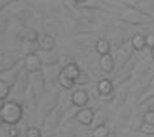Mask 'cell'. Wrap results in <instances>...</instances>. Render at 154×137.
Segmentation results:
<instances>
[{"label": "cell", "instance_id": "9c48e42d", "mask_svg": "<svg viewBox=\"0 0 154 137\" xmlns=\"http://www.w3.org/2000/svg\"><path fill=\"white\" fill-rule=\"evenodd\" d=\"M131 43H132V47L136 49V50H141L145 48V38L143 35H140V34H136V35L132 36L131 39Z\"/></svg>", "mask_w": 154, "mask_h": 137}, {"label": "cell", "instance_id": "5bb4252c", "mask_svg": "<svg viewBox=\"0 0 154 137\" xmlns=\"http://www.w3.org/2000/svg\"><path fill=\"white\" fill-rule=\"evenodd\" d=\"M92 136L93 137H108L109 136V129L105 126L101 124V126H97V127L93 128Z\"/></svg>", "mask_w": 154, "mask_h": 137}, {"label": "cell", "instance_id": "7c38bea8", "mask_svg": "<svg viewBox=\"0 0 154 137\" xmlns=\"http://www.w3.org/2000/svg\"><path fill=\"white\" fill-rule=\"evenodd\" d=\"M11 95V85L5 80L0 79V101H4Z\"/></svg>", "mask_w": 154, "mask_h": 137}, {"label": "cell", "instance_id": "52a82bcc", "mask_svg": "<svg viewBox=\"0 0 154 137\" xmlns=\"http://www.w3.org/2000/svg\"><path fill=\"white\" fill-rule=\"evenodd\" d=\"M97 89L101 95H109L113 92V83L109 79H102L97 84Z\"/></svg>", "mask_w": 154, "mask_h": 137}, {"label": "cell", "instance_id": "e0dca14e", "mask_svg": "<svg viewBox=\"0 0 154 137\" xmlns=\"http://www.w3.org/2000/svg\"><path fill=\"white\" fill-rule=\"evenodd\" d=\"M140 131L145 135H154V126L149 123H143V126L140 127Z\"/></svg>", "mask_w": 154, "mask_h": 137}, {"label": "cell", "instance_id": "4fadbf2b", "mask_svg": "<svg viewBox=\"0 0 154 137\" xmlns=\"http://www.w3.org/2000/svg\"><path fill=\"white\" fill-rule=\"evenodd\" d=\"M38 43L36 41H29V40H25L23 43V52L27 54H32L35 53V49H38Z\"/></svg>", "mask_w": 154, "mask_h": 137}, {"label": "cell", "instance_id": "6da1fadb", "mask_svg": "<svg viewBox=\"0 0 154 137\" xmlns=\"http://www.w3.org/2000/svg\"><path fill=\"white\" fill-rule=\"evenodd\" d=\"M0 114H2L5 124H8V126H16L22 119L23 110L20 104H17L14 101H9V102H4L3 108L0 109Z\"/></svg>", "mask_w": 154, "mask_h": 137}, {"label": "cell", "instance_id": "7a4b0ae2", "mask_svg": "<svg viewBox=\"0 0 154 137\" xmlns=\"http://www.w3.org/2000/svg\"><path fill=\"white\" fill-rule=\"evenodd\" d=\"M23 66L26 68V71L29 72H38L42 68V61H40L39 56L35 53L27 54L23 59Z\"/></svg>", "mask_w": 154, "mask_h": 137}, {"label": "cell", "instance_id": "8fae6325", "mask_svg": "<svg viewBox=\"0 0 154 137\" xmlns=\"http://www.w3.org/2000/svg\"><path fill=\"white\" fill-rule=\"evenodd\" d=\"M96 49L97 52L100 53L101 56H105V54H109V50H110V44L108 40H104V39H100L96 44Z\"/></svg>", "mask_w": 154, "mask_h": 137}, {"label": "cell", "instance_id": "ac0fdd59", "mask_svg": "<svg viewBox=\"0 0 154 137\" xmlns=\"http://www.w3.org/2000/svg\"><path fill=\"white\" fill-rule=\"evenodd\" d=\"M144 123H149V124H153L154 126V111L153 110H149L145 113L144 115Z\"/></svg>", "mask_w": 154, "mask_h": 137}, {"label": "cell", "instance_id": "603a6c76", "mask_svg": "<svg viewBox=\"0 0 154 137\" xmlns=\"http://www.w3.org/2000/svg\"><path fill=\"white\" fill-rule=\"evenodd\" d=\"M152 54H153V57H154V47L152 48Z\"/></svg>", "mask_w": 154, "mask_h": 137}, {"label": "cell", "instance_id": "d6986e66", "mask_svg": "<svg viewBox=\"0 0 154 137\" xmlns=\"http://www.w3.org/2000/svg\"><path fill=\"white\" fill-rule=\"evenodd\" d=\"M7 136L8 137H18V129L16 126H9L7 131Z\"/></svg>", "mask_w": 154, "mask_h": 137}, {"label": "cell", "instance_id": "277c9868", "mask_svg": "<svg viewBox=\"0 0 154 137\" xmlns=\"http://www.w3.org/2000/svg\"><path fill=\"white\" fill-rule=\"evenodd\" d=\"M38 47L42 50H51L54 48V39L48 34H42V35L38 36Z\"/></svg>", "mask_w": 154, "mask_h": 137}, {"label": "cell", "instance_id": "7402d4cb", "mask_svg": "<svg viewBox=\"0 0 154 137\" xmlns=\"http://www.w3.org/2000/svg\"><path fill=\"white\" fill-rule=\"evenodd\" d=\"M3 105H4V101H0V109L3 108Z\"/></svg>", "mask_w": 154, "mask_h": 137}, {"label": "cell", "instance_id": "ffe728a7", "mask_svg": "<svg viewBox=\"0 0 154 137\" xmlns=\"http://www.w3.org/2000/svg\"><path fill=\"white\" fill-rule=\"evenodd\" d=\"M145 44H146L148 47H150V48L154 47V32L148 34V35L145 36Z\"/></svg>", "mask_w": 154, "mask_h": 137}, {"label": "cell", "instance_id": "44dd1931", "mask_svg": "<svg viewBox=\"0 0 154 137\" xmlns=\"http://www.w3.org/2000/svg\"><path fill=\"white\" fill-rule=\"evenodd\" d=\"M3 124H4V119L2 117V114H0V126H3Z\"/></svg>", "mask_w": 154, "mask_h": 137}, {"label": "cell", "instance_id": "ba28073f", "mask_svg": "<svg viewBox=\"0 0 154 137\" xmlns=\"http://www.w3.org/2000/svg\"><path fill=\"white\" fill-rule=\"evenodd\" d=\"M62 71H63V74H65L66 76H69V78L72 79L74 82H75V79L79 78V75H80V70H79V67L76 66V63H71L70 66L63 68Z\"/></svg>", "mask_w": 154, "mask_h": 137}, {"label": "cell", "instance_id": "3957f363", "mask_svg": "<svg viewBox=\"0 0 154 137\" xmlns=\"http://www.w3.org/2000/svg\"><path fill=\"white\" fill-rule=\"evenodd\" d=\"M93 119H95V114H93L92 109H88V108L82 109L76 114V120L80 124H83V126H91L93 123Z\"/></svg>", "mask_w": 154, "mask_h": 137}, {"label": "cell", "instance_id": "8992f818", "mask_svg": "<svg viewBox=\"0 0 154 137\" xmlns=\"http://www.w3.org/2000/svg\"><path fill=\"white\" fill-rule=\"evenodd\" d=\"M100 67L102 71L105 72H110L114 68V59L110 54H105V56H101L100 58Z\"/></svg>", "mask_w": 154, "mask_h": 137}, {"label": "cell", "instance_id": "2e32d148", "mask_svg": "<svg viewBox=\"0 0 154 137\" xmlns=\"http://www.w3.org/2000/svg\"><path fill=\"white\" fill-rule=\"evenodd\" d=\"M25 136L26 137H42V132L39 128H36V127H30L26 129Z\"/></svg>", "mask_w": 154, "mask_h": 137}, {"label": "cell", "instance_id": "30bf717a", "mask_svg": "<svg viewBox=\"0 0 154 137\" xmlns=\"http://www.w3.org/2000/svg\"><path fill=\"white\" fill-rule=\"evenodd\" d=\"M58 83L62 85V88L65 89H71L75 85V82L72 79H70L69 76H66L63 74V71H61V74L58 75Z\"/></svg>", "mask_w": 154, "mask_h": 137}, {"label": "cell", "instance_id": "9a60e30c", "mask_svg": "<svg viewBox=\"0 0 154 137\" xmlns=\"http://www.w3.org/2000/svg\"><path fill=\"white\" fill-rule=\"evenodd\" d=\"M58 63L61 65L62 70H63V68H66L67 66H70L71 63H74V61H72V58L70 57L69 54H62V56H60L58 57Z\"/></svg>", "mask_w": 154, "mask_h": 137}, {"label": "cell", "instance_id": "5b68a950", "mask_svg": "<svg viewBox=\"0 0 154 137\" xmlns=\"http://www.w3.org/2000/svg\"><path fill=\"white\" fill-rule=\"evenodd\" d=\"M71 100H72V104L76 106H84L88 102V95L83 89H78V91L72 93Z\"/></svg>", "mask_w": 154, "mask_h": 137}]
</instances>
